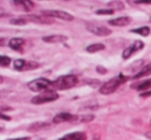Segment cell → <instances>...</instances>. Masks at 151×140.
<instances>
[{"label":"cell","instance_id":"obj_27","mask_svg":"<svg viewBox=\"0 0 151 140\" xmlns=\"http://www.w3.org/2000/svg\"><path fill=\"white\" fill-rule=\"evenodd\" d=\"M6 140H31L30 137H20V138H12V139H6Z\"/></svg>","mask_w":151,"mask_h":140},{"label":"cell","instance_id":"obj_3","mask_svg":"<svg viewBox=\"0 0 151 140\" xmlns=\"http://www.w3.org/2000/svg\"><path fill=\"white\" fill-rule=\"evenodd\" d=\"M27 87L30 91L36 93H44L47 92V91H53L52 82L47 80V78H36V80H33L32 82H28Z\"/></svg>","mask_w":151,"mask_h":140},{"label":"cell","instance_id":"obj_12","mask_svg":"<svg viewBox=\"0 0 151 140\" xmlns=\"http://www.w3.org/2000/svg\"><path fill=\"white\" fill-rule=\"evenodd\" d=\"M58 140H87V136L84 132H73L63 136Z\"/></svg>","mask_w":151,"mask_h":140},{"label":"cell","instance_id":"obj_20","mask_svg":"<svg viewBox=\"0 0 151 140\" xmlns=\"http://www.w3.org/2000/svg\"><path fill=\"white\" fill-rule=\"evenodd\" d=\"M132 33H137L141 36H148L149 33H150V29L149 27H141V28H138V29H134L132 30Z\"/></svg>","mask_w":151,"mask_h":140},{"label":"cell","instance_id":"obj_14","mask_svg":"<svg viewBox=\"0 0 151 140\" xmlns=\"http://www.w3.org/2000/svg\"><path fill=\"white\" fill-rule=\"evenodd\" d=\"M50 126H51V124L48 123V122H36V123H33L29 126L28 131L29 132H37V131H40V130L49 128Z\"/></svg>","mask_w":151,"mask_h":140},{"label":"cell","instance_id":"obj_4","mask_svg":"<svg viewBox=\"0 0 151 140\" xmlns=\"http://www.w3.org/2000/svg\"><path fill=\"white\" fill-rule=\"evenodd\" d=\"M58 98H59V95L55 91H47V92L42 93V94L37 95V96H34L31 99V103L36 105L45 104V103L56 101Z\"/></svg>","mask_w":151,"mask_h":140},{"label":"cell","instance_id":"obj_7","mask_svg":"<svg viewBox=\"0 0 151 140\" xmlns=\"http://www.w3.org/2000/svg\"><path fill=\"white\" fill-rule=\"evenodd\" d=\"M144 45L145 44L142 40H136L134 43L130 44L129 46H127V48L123 50V53H122V58H123L124 60H128V59L132 56H134L136 53L142 50L143 48H144Z\"/></svg>","mask_w":151,"mask_h":140},{"label":"cell","instance_id":"obj_18","mask_svg":"<svg viewBox=\"0 0 151 140\" xmlns=\"http://www.w3.org/2000/svg\"><path fill=\"white\" fill-rule=\"evenodd\" d=\"M105 48H106V46L104 43H93L87 46L86 50L88 53L93 54V53H97V52H99V50H104Z\"/></svg>","mask_w":151,"mask_h":140},{"label":"cell","instance_id":"obj_19","mask_svg":"<svg viewBox=\"0 0 151 140\" xmlns=\"http://www.w3.org/2000/svg\"><path fill=\"white\" fill-rule=\"evenodd\" d=\"M26 61L24 59H18L14 62V68L17 70V71H24V68H25Z\"/></svg>","mask_w":151,"mask_h":140},{"label":"cell","instance_id":"obj_21","mask_svg":"<svg viewBox=\"0 0 151 140\" xmlns=\"http://www.w3.org/2000/svg\"><path fill=\"white\" fill-rule=\"evenodd\" d=\"M9 23L12 25H16V26H25L27 25V20L24 19V18H16V19H12L9 21Z\"/></svg>","mask_w":151,"mask_h":140},{"label":"cell","instance_id":"obj_13","mask_svg":"<svg viewBox=\"0 0 151 140\" xmlns=\"http://www.w3.org/2000/svg\"><path fill=\"white\" fill-rule=\"evenodd\" d=\"M13 3L16 4V6L21 7L25 13H29L34 7V3L29 0H18V1H13Z\"/></svg>","mask_w":151,"mask_h":140},{"label":"cell","instance_id":"obj_28","mask_svg":"<svg viewBox=\"0 0 151 140\" xmlns=\"http://www.w3.org/2000/svg\"><path fill=\"white\" fill-rule=\"evenodd\" d=\"M1 119H6V121H11L12 119V117H9V115H5L4 113H1Z\"/></svg>","mask_w":151,"mask_h":140},{"label":"cell","instance_id":"obj_24","mask_svg":"<svg viewBox=\"0 0 151 140\" xmlns=\"http://www.w3.org/2000/svg\"><path fill=\"white\" fill-rule=\"evenodd\" d=\"M96 15H113L114 9H99L95 11Z\"/></svg>","mask_w":151,"mask_h":140},{"label":"cell","instance_id":"obj_9","mask_svg":"<svg viewBox=\"0 0 151 140\" xmlns=\"http://www.w3.org/2000/svg\"><path fill=\"white\" fill-rule=\"evenodd\" d=\"M77 121V115H73L69 112H60L57 115H55L53 119L54 124H61L65 122H75Z\"/></svg>","mask_w":151,"mask_h":140},{"label":"cell","instance_id":"obj_5","mask_svg":"<svg viewBox=\"0 0 151 140\" xmlns=\"http://www.w3.org/2000/svg\"><path fill=\"white\" fill-rule=\"evenodd\" d=\"M42 14L47 16V17L57 18V19L63 20V21H66V22H70L75 19L73 16H71L70 14L63 11H57V9H45V11H42Z\"/></svg>","mask_w":151,"mask_h":140},{"label":"cell","instance_id":"obj_8","mask_svg":"<svg viewBox=\"0 0 151 140\" xmlns=\"http://www.w3.org/2000/svg\"><path fill=\"white\" fill-rule=\"evenodd\" d=\"M24 19L26 20H29L31 22H34V23H38V24H53L54 23V20L53 18H50V17H47L45 15H40V16H35V15H27Z\"/></svg>","mask_w":151,"mask_h":140},{"label":"cell","instance_id":"obj_10","mask_svg":"<svg viewBox=\"0 0 151 140\" xmlns=\"http://www.w3.org/2000/svg\"><path fill=\"white\" fill-rule=\"evenodd\" d=\"M132 22V19L129 17H119L116 19H112L110 21H108V23L111 26H116V27H125L128 26Z\"/></svg>","mask_w":151,"mask_h":140},{"label":"cell","instance_id":"obj_22","mask_svg":"<svg viewBox=\"0 0 151 140\" xmlns=\"http://www.w3.org/2000/svg\"><path fill=\"white\" fill-rule=\"evenodd\" d=\"M94 119V115L91 114V113H88V114H85L83 117H78L77 115V121H79L80 123H89L92 119Z\"/></svg>","mask_w":151,"mask_h":140},{"label":"cell","instance_id":"obj_2","mask_svg":"<svg viewBox=\"0 0 151 140\" xmlns=\"http://www.w3.org/2000/svg\"><path fill=\"white\" fill-rule=\"evenodd\" d=\"M128 78H129L128 76H124V75H122V74L118 75L117 77L111 78V80H108L107 82H105V84L99 88V93L103 95L112 94V93H114L118 88H119L120 85L124 84Z\"/></svg>","mask_w":151,"mask_h":140},{"label":"cell","instance_id":"obj_11","mask_svg":"<svg viewBox=\"0 0 151 140\" xmlns=\"http://www.w3.org/2000/svg\"><path fill=\"white\" fill-rule=\"evenodd\" d=\"M66 40V36L60 35V34H54V35L44 36L42 37V41L47 42V43H61V42H64Z\"/></svg>","mask_w":151,"mask_h":140},{"label":"cell","instance_id":"obj_23","mask_svg":"<svg viewBox=\"0 0 151 140\" xmlns=\"http://www.w3.org/2000/svg\"><path fill=\"white\" fill-rule=\"evenodd\" d=\"M11 58L6 56H1L0 57V66L1 67H9L11 64Z\"/></svg>","mask_w":151,"mask_h":140},{"label":"cell","instance_id":"obj_25","mask_svg":"<svg viewBox=\"0 0 151 140\" xmlns=\"http://www.w3.org/2000/svg\"><path fill=\"white\" fill-rule=\"evenodd\" d=\"M96 71L99 72V74H106L108 70L105 68V67H103V66H97L96 67Z\"/></svg>","mask_w":151,"mask_h":140},{"label":"cell","instance_id":"obj_15","mask_svg":"<svg viewBox=\"0 0 151 140\" xmlns=\"http://www.w3.org/2000/svg\"><path fill=\"white\" fill-rule=\"evenodd\" d=\"M25 43V40L21 37H14L11 38L9 41V46L12 48V50H19L20 48H21L23 44Z\"/></svg>","mask_w":151,"mask_h":140},{"label":"cell","instance_id":"obj_16","mask_svg":"<svg viewBox=\"0 0 151 140\" xmlns=\"http://www.w3.org/2000/svg\"><path fill=\"white\" fill-rule=\"evenodd\" d=\"M132 89H134L137 91H146L147 92L149 89H151V80H147L142 82L132 85Z\"/></svg>","mask_w":151,"mask_h":140},{"label":"cell","instance_id":"obj_17","mask_svg":"<svg viewBox=\"0 0 151 140\" xmlns=\"http://www.w3.org/2000/svg\"><path fill=\"white\" fill-rule=\"evenodd\" d=\"M149 75H151V63H149V64H147L146 66L143 67L140 71L134 76V78L138 80V78H142V77L149 76Z\"/></svg>","mask_w":151,"mask_h":140},{"label":"cell","instance_id":"obj_1","mask_svg":"<svg viewBox=\"0 0 151 140\" xmlns=\"http://www.w3.org/2000/svg\"><path fill=\"white\" fill-rule=\"evenodd\" d=\"M78 82H79V80L76 75H73V74L62 75L52 82L53 91L54 90H58V91L68 90V89H71L77 86Z\"/></svg>","mask_w":151,"mask_h":140},{"label":"cell","instance_id":"obj_29","mask_svg":"<svg viewBox=\"0 0 151 140\" xmlns=\"http://www.w3.org/2000/svg\"><path fill=\"white\" fill-rule=\"evenodd\" d=\"M147 137H148L149 138V139H151V133H149V134H147Z\"/></svg>","mask_w":151,"mask_h":140},{"label":"cell","instance_id":"obj_6","mask_svg":"<svg viewBox=\"0 0 151 140\" xmlns=\"http://www.w3.org/2000/svg\"><path fill=\"white\" fill-rule=\"evenodd\" d=\"M86 29L88 30L89 32H91L92 34L96 36H108L112 33V31L109 29V28L105 27L103 25H97V24L94 23H87L86 24Z\"/></svg>","mask_w":151,"mask_h":140},{"label":"cell","instance_id":"obj_26","mask_svg":"<svg viewBox=\"0 0 151 140\" xmlns=\"http://www.w3.org/2000/svg\"><path fill=\"white\" fill-rule=\"evenodd\" d=\"M140 96L141 97H149V96H151V91H147V92L141 93Z\"/></svg>","mask_w":151,"mask_h":140}]
</instances>
